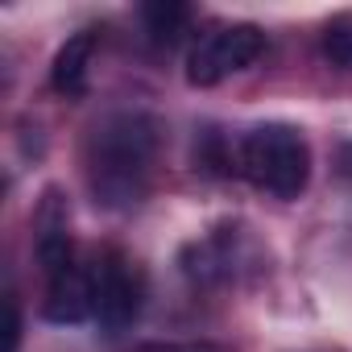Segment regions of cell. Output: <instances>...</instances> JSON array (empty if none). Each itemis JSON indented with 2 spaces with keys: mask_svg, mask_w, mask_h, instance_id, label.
<instances>
[{
  "mask_svg": "<svg viewBox=\"0 0 352 352\" xmlns=\"http://www.w3.org/2000/svg\"><path fill=\"white\" fill-rule=\"evenodd\" d=\"M157 145H162V124L149 112H112L91 129L83 166L100 208L124 212L145 199Z\"/></svg>",
  "mask_w": 352,
  "mask_h": 352,
  "instance_id": "obj_1",
  "label": "cell"
},
{
  "mask_svg": "<svg viewBox=\"0 0 352 352\" xmlns=\"http://www.w3.org/2000/svg\"><path fill=\"white\" fill-rule=\"evenodd\" d=\"M236 170L274 199H298L311 183V145L294 124H257L236 149Z\"/></svg>",
  "mask_w": 352,
  "mask_h": 352,
  "instance_id": "obj_2",
  "label": "cell"
},
{
  "mask_svg": "<svg viewBox=\"0 0 352 352\" xmlns=\"http://www.w3.org/2000/svg\"><path fill=\"white\" fill-rule=\"evenodd\" d=\"M261 50H265V34L257 25H249V21L220 25L204 42H195V50L187 54V83L191 87H216L228 75L253 67Z\"/></svg>",
  "mask_w": 352,
  "mask_h": 352,
  "instance_id": "obj_3",
  "label": "cell"
},
{
  "mask_svg": "<svg viewBox=\"0 0 352 352\" xmlns=\"http://www.w3.org/2000/svg\"><path fill=\"white\" fill-rule=\"evenodd\" d=\"M100 286H96V319L108 336H120L124 327H133V319L141 315V298H145V278L141 270L124 257V253H104L100 261Z\"/></svg>",
  "mask_w": 352,
  "mask_h": 352,
  "instance_id": "obj_4",
  "label": "cell"
},
{
  "mask_svg": "<svg viewBox=\"0 0 352 352\" xmlns=\"http://www.w3.org/2000/svg\"><path fill=\"white\" fill-rule=\"evenodd\" d=\"M96 286H100V265L96 261H75L63 274L50 278L42 315L50 323H83L96 315Z\"/></svg>",
  "mask_w": 352,
  "mask_h": 352,
  "instance_id": "obj_5",
  "label": "cell"
},
{
  "mask_svg": "<svg viewBox=\"0 0 352 352\" xmlns=\"http://www.w3.org/2000/svg\"><path fill=\"white\" fill-rule=\"evenodd\" d=\"M34 253L42 261V270L54 278L63 274L67 265H75V245H71V232H67V199L58 187H46L42 199H38V212H34Z\"/></svg>",
  "mask_w": 352,
  "mask_h": 352,
  "instance_id": "obj_6",
  "label": "cell"
},
{
  "mask_svg": "<svg viewBox=\"0 0 352 352\" xmlns=\"http://www.w3.org/2000/svg\"><path fill=\"white\" fill-rule=\"evenodd\" d=\"M91 50H96V38H91V34H75V38H67V42L58 46L54 67H50L54 91H63V96H83V91H87Z\"/></svg>",
  "mask_w": 352,
  "mask_h": 352,
  "instance_id": "obj_7",
  "label": "cell"
},
{
  "mask_svg": "<svg viewBox=\"0 0 352 352\" xmlns=\"http://www.w3.org/2000/svg\"><path fill=\"white\" fill-rule=\"evenodd\" d=\"M141 21L153 34V42H174L183 34V25L191 21V9L179 5V0H153V5L141 9Z\"/></svg>",
  "mask_w": 352,
  "mask_h": 352,
  "instance_id": "obj_8",
  "label": "cell"
},
{
  "mask_svg": "<svg viewBox=\"0 0 352 352\" xmlns=\"http://www.w3.org/2000/svg\"><path fill=\"white\" fill-rule=\"evenodd\" d=\"M323 54H327L336 67L352 71V13H336V17L323 25Z\"/></svg>",
  "mask_w": 352,
  "mask_h": 352,
  "instance_id": "obj_9",
  "label": "cell"
},
{
  "mask_svg": "<svg viewBox=\"0 0 352 352\" xmlns=\"http://www.w3.org/2000/svg\"><path fill=\"white\" fill-rule=\"evenodd\" d=\"M21 348V311H17V298L9 294L5 298V352H17Z\"/></svg>",
  "mask_w": 352,
  "mask_h": 352,
  "instance_id": "obj_10",
  "label": "cell"
},
{
  "mask_svg": "<svg viewBox=\"0 0 352 352\" xmlns=\"http://www.w3.org/2000/svg\"><path fill=\"white\" fill-rule=\"evenodd\" d=\"M141 352H216L212 344H149Z\"/></svg>",
  "mask_w": 352,
  "mask_h": 352,
  "instance_id": "obj_11",
  "label": "cell"
},
{
  "mask_svg": "<svg viewBox=\"0 0 352 352\" xmlns=\"http://www.w3.org/2000/svg\"><path fill=\"white\" fill-rule=\"evenodd\" d=\"M340 166H344V174H352V145H344V153H340Z\"/></svg>",
  "mask_w": 352,
  "mask_h": 352,
  "instance_id": "obj_12",
  "label": "cell"
}]
</instances>
